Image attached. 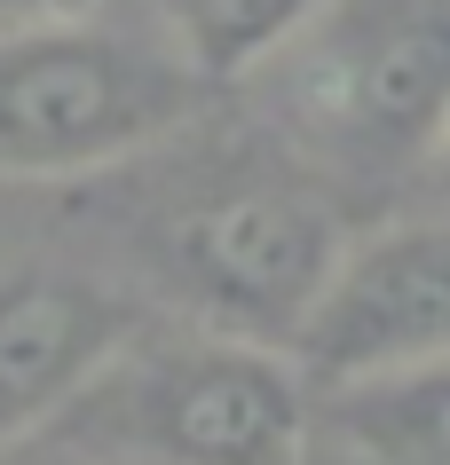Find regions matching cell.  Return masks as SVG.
<instances>
[{
    "instance_id": "6da1fadb",
    "label": "cell",
    "mask_w": 450,
    "mask_h": 465,
    "mask_svg": "<svg viewBox=\"0 0 450 465\" xmlns=\"http://www.w3.org/2000/svg\"><path fill=\"white\" fill-rule=\"evenodd\" d=\"M48 434L103 465H308L316 387L293 347L150 308Z\"/></svg>"
},
{
    "instance_id": "30bf717a",
    "label": "cell",
    "mask_w": 450,
    "mask_h": 465,
    "mask_svg": "<svg viewBox=\"0 0 450 465\" xmlns=\"http://www.w3.org/2000/svg\"><path fill=\"white\" fill-rule=\"evenodd\" d=\"M79 8H103V0H0V32L8 25H48V16H79Z\"/></svg>"
},
{
    "instance_id": "5b68a950",
    "label": "cell",
    "mask_w": 450,
    "mask_h": 465,
    "mask_svg": "<svg viewBox=\"0 0 450 465\" xmlns=\"http://www.w3.org/2000/svg\"><path fill=\"white\" fill-rule=\"evenodd\" d=\"M443 355H450V205L348 237L308 323L293 331V363L316 394L387 379L411 363H443Z\"/></svg>"
},
{
    "instance_id": "ba28073f",
    "label": "cell",
    "mask_w": 450,
    "mask_h": 465,
    "mask_svg": "<svg viewBox=\"0 0 450 465\" xmlns=\"http://www.w3.org/2000/svg\"><path fill=\"white\" fill-rule=\"evenodd\" d=\"M126 8H135L205 87H222V79L261 72V64L300 32V16H308L316 0H126Z\"/></svg>"
},
{
    "instance_id": "9c48e42d",
    "label": "cell",
    "mask_w": 450,
    "mask_h": 465,
    "mask_svg": "<svg viewBox=\"0 0 450 465\" xmlns=\"http://www.w3.org/2000/svg\"><path fill=\"white\" fill-rule=\"evenodd\" d=\"M0 465H103V458H87V450H72V441H55V434H32V441H8Z\"/></svg>"
},
{
    "instance_id": "8fae6325",
    "label": "cell",
    "mask_w": 450,
    "mask_h": 465,
    "mask_svg": "<svg viewBox=\"0 0 450 465\" xmlns=\"http://www.w3.org/2000/svg\"><path fill=\"white\" fill-rule=\"evenodd\" d=\"M426 190L450 205V126H443V150H435V166H426Z\"/></svg>"
},
{
    "instance_id": "52a82bcc",
    "label": "cell",
    "mask_w": 450,
    "mask_h": 465,
    "mask_svg": "<svg viewBox=\"0 0 450 465\" xmlns=\"http://www.w3.org/2000/svg\"><path fill=\"white\" fill-rule=\"evenodd\" d=\"M325 426L355 465H450V355L325 387Z\"/></svg>"
},
{
    "instance_id": "8992f818",
    "label": "cell",
    "mask_w": 450,
    "mask_h": 465,
    "mask_svg": "<svg viewBox=\"0 0 450 465\" xmlns=\"http://www.w3.org/2000/svg\"><path fill=\"white\" fill-rule=\"evenodd\" d=\"M143 316L150 300L95 269L64 261L0 269V450L48 434Z\"/></svg>"
},
{
    "instance_id": "7a4b0ae2",
    "label": "cell",
    "mask_w": 450,
    "mask_h": 465,
    "mask_svg": "<svg viewBox=\"0 0 450 465\" xmlns=\"http://www.w3.org/2000/svg\"><path fill=\"white\" fill-rule=\"evenodd\" d=\"M253 79L325 190L426 182L450 126V0H316Z\"/></svg>"
},
{
    "instance_id": "3957f363",
    "label": "cell",
    "mask_w": 450,
    "mask_h": 465,
    "mask_svg": "<svg viewBox=\"0 0 450 465\" xmlns=\"http://www.w3.org/2000/svg\"><path fill=\"white\" fill-rule=\"evenodd\" d=\"M340 252H348L340 197L300 158L205 166L158 197L143 229V269L166 316L245 331L269 347H293Z\"/></svg>"
},
{
    "instance_id": "277c9868",
    "label": "cell",
    "mask_w": 450,
    "mask_h": 465,
    "mask_svg": "<svg viewBox=\"0 0 450 465\" xmlns=\"http://www.w3.org/2000/svg\"><path fill=\"white\" fill-rule=\"evenodd\" d=\"M205 79L135 8H79L0 32V182H87L166 150Z\"/></svg>"
}]
</instances>
